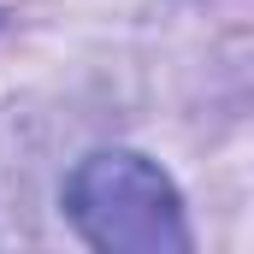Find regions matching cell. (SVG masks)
I'll return each instance as SVG.
<instances>
[{
    "mask_svg": "<svg viewBox=\"0 0 254 254\" xmlns=\"http://www.w3.org/2000/svg\"><path fill=\"white\" fill-rule=\"evenodd\" d=\"M65 213L83 231V243L107 254H184L190 249V225H184V201L172 190V178L125 148L89 154L71 184H65Z\"/></svg>",
    "mask_w": 254,
    "mask_h": 254,
    "instance_id": "cell-1",
    "label": "cell"
}]
</instances>
